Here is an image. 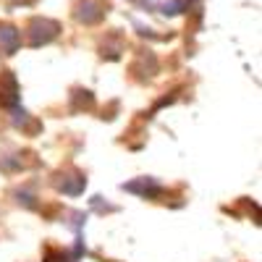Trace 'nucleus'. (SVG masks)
<instances>
[{"instance_id": "1", "label": "nucleus", "mask_w": 262, "mask_h": 262, "mask_svg": "<svg viewBox=\"0 0 262 262\" xmlns=\"http://www.w3.org/2000/svg\"><path fill=\"white\" fill-rule=\"evenodd\" d=\"M60 32V24L53 18H32L29 27H27V34H29V45L32 48H39V45H48L53 42Z\"/></svg>"}, {"instance_id": "2", "label": "nucleus", "mask_w": 262, "mask_h": 262, "mask_svg": "<svg viewBox=\"0 0 262 262\" xmlns=\"http://www.w3.org/2000/svg\"><path fill=\"white\" fill-rule=\"evenodd\" d=\"M55 189L63 191V194H69V196H79L84 189H86V179H84V173L76 170V168H63L60 173H55V179H53Z\"/></svg>"}, {"instance_id": "4", "label": "nucleus", "mask_w": 262, "mask_h": 262, "mask_svg": "<svg viewBox=\"0 0 262 262\" xmlns=\"http://www.w3.org/2000/svg\"><path fill=\"white\" fill-rule=\"evenodd\" d=\"M0 105L3 107H16L18 105V84L11 71L0 74Z\"/></svg>"}, {"instance_id": "3", "label": "nucleus", "mask_w": 262, "mask_h": 262, "mask_svg": "<svg viewBox=\"0 0 262 262\" xmlns=\"http://www.w3.org/2000/svg\"><path fill=\"white\" fill-rule=\"evenodd\" d=\"M107 13V3L105 0H81V3L76 6L74 16L81 21V24H97V21H102Z\"/></svg>"}, {"instance_id": "6", "label": "nucleus", "mask_w": 262, "mask_h": 262, "mask_svg": "<svg viewBox=\"0 0 262 262\" xmlns=\"http://www.w3.org/2000/svg\"><path fill=\"white\" fill-rule=\"evenodd\" d=\"M126 191H134L144 200H155L158 194H163V186L155 181V179H139V181H131V184H123Z\"/></svg>"}, {"instance_id": "5", "label": "nucleus", "mask_w": 262, "mask_h": 262, "mask_svg": "<svg viewBox=\"0 0 262 262\" xmlns=\"http://www.w3.org/2000/svg\"><path fill=\"white\" fill-rule=\"evenodd\" d=\"M21 45V29L13 24H0V55H13Z\"/></svg>"}, {"instance_id": "7", "label": "nucleus", "mask_w": 262, "mask_h": 262, "mask_svg": "<svg viewBox=\"0 0 262 262\" xmlns=\"http://www.w3.org/2000/svg\"><path fill=\"white\" fill-rule=\"evenodd\" d=\"M45 262H74L66 252H58V249H50L48 252V257H45Z\"/></svg>"}]
</instances>
